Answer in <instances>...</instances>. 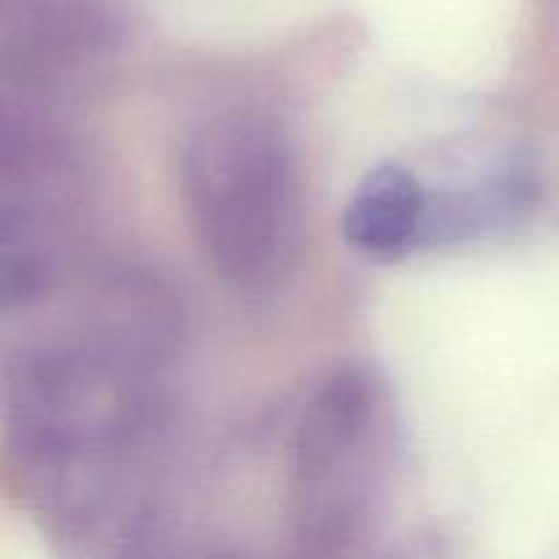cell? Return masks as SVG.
<instances>
[{"label": "cell", "instance_id": "6da1fadb", "mask_svg": "<svg viewBox=\"0 0 559 559\" xmlns=\"http://www.w3.org/2000/svg\"><path fill=\"white\" fill-rule=\"evenodd\" d=\"M173 311L118 282L76 328L25 347L5 369V451L27 495L80 535L131 530L164 440Z\"/></svg>", "mask_w": 559, "mask_h": 559}, {"label": "cell", "instance_id": "7a4b0ae2", "mask_svg": "<svg viewBox=\"0 0 559 559\" xmlns=\"http://www.w3.org/2000/svg\"><path fill=\"white\" fill-rule=\"evenodd\" d=\"M178 178L191 233L218 278L265 293L293 273L304 246V191L271 123L233 112L197 126Z\"/></svg>", "mask_w": 559, "mask_h": 559}, {"label": "cell", "instance_id": "3957f363", "mask_svg": "<svg viewBox=\"0 0 559 559\" xmlns=\"http://www.w3.org/2000/svg\"><path fill=\"white\" fill-rule=\"evenodd\" d=\"M396 426L366 369L328 377L300 413L289 448L287 522L311 551H344L374 524L391 484Z\"/></svg>", "mask_w": 559, "mask_h": 559}, {"label": "cell", "instance_id": "277c9868", "mask_svg": "<svg viewBox=\"0 0 559 559\" xmlns=\"http://www.w3.org/2000/svg\"><path fill=\"white\" fill-rule=\"evenodd\" d=\"M82 175L55 131L5 112L0 175V276L5 309L47 298L71 257L82 216Z\"/></svg>", "mask_w": 559, "mask_h": 559}, {"label": "cell", "instance_id": "5b68a950", "mask_svg": "<svg viewBox=\"0 0 559 559\" xmlns=\"http://www.w3.org/2000/svg\"><path fill=\"white\" fill-rule=\"evenodd\" d=\"M431 197L415 173L402 164L371 169L344 207L342 229L355 251L393 260L429 238Z\"/></svg>", "mask_w": 559, "mask_h": 559}]
</instances>
